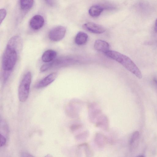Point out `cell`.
I'll list each match as a JSON object with an SVG mask.
<instances>
[{"mask_svg": "<svg viewBox=\"0 0 157 157\" xmlns=\"http://www.w3.org/2000/svg\"><path fill=\"white\" fill-rule=\"evenodd\" d=\"M16 48L7 44L2 59V66L5 71H10L15 65L17 58Z\"/></svg>", "mask_w": 157, "mask_h": 157, "instance_id": "2", "label": "cell"}, {"mask_svg": "<svg viewBox=\"0 0 157 157\" xmlns=\"http://www.w3.org/2000/svg\"><path fill=\"white\" fill-rule=\"evenodd\" d=\"M105 54L109 57L121 64L139 78H142V74L140 69L134 62L127 56L113 50H109Z\"/></svg>", "mask_w": 157, "mask_h": 157, "instance_id": "1", "label": "cell"}, {"mask_svg": "<svg viewBox=\"0 0 157 157\" xmlns=\"http://www.w3.org/2000/svg\"><path fill=\"white\" fill-rule=\"evenodd\" d=\"M6 142V139L5 137L0 133V147L4 145Z\"/></svg>", "mask_w": 157, "mask_h": 157, "instance_id": "16", "label": "cell"}, {"mask_svg": "<svg viewBox=\"0 0 157 157\" xmlns=\"http://www.w3.org/2000/svg\"><path fill=\"white\" fill-rule=\"evenodd\" d=\"M139 133L138 131L134 132L132 134L130 141V147L131 151H135L137 148L139 142Z\"/></svg>", "mask_w": 157, "mask_h": 157, "instance_id": "10", "label": "cell"}, {"mask_svg": "<svg viewBox=\"0 0 157 157\" xmlns=\"http://www.w3.org/2000/svg\"><path fill=\"white\" fill-rule=\"evenodd\" d=\"M47 3L51 6H52L53 4V0H44Z\"/></svg>", "mask_w": 157, "mask_h": 157, "instance_id": "17", "label": "cell"}, {"mask_svg": "<svg viewBox=\"0 0 157 157\" xmlns=\"http://www.w3.org/2000/svg\"><path fill=\"white\" fill-rule=\"evenodd\" d=\"M6 15V11L4 9H1L0 10V22L1 24L4 19Z\"/></svg>", "mask_w": 157, "mask_h": 157, "instance_id": "14", "label": "cell"}, {"mask_svg": "<svg viewBox=\"0 0 157 157\" xmlns=\"http://www.w3.org/2000/svg\"><path fill=\"white\" fill-rule=\"evenodd\" d=\"M57 75L56 72L50 73L38 82L35 85V87L39 89L47 86L55 80Z\"/></svg>", "mask_w": 157, "mask_h": 157, "instance_id": "6", "label": "cell"}, {"mask_svg": "<svg viewBox=\"0 0 157 157\" xmlns=\"http://www.w3.org/2000/svg\"><path fill=\"white\" fill-rule=\"evenodd\" d=\"M88 36L87 34L82 32H79L76 36L75 42L78 45H83L87 42Z\"/></svg>", "mask_w": 157, "mask_h": 157, "instance_id": "11", "label": "cell"}, {"mask_svg": "<svg viewBox=\"0 0 157 157\" xmlns=\"http://www.w3.org/2000/svg\"><path fill=\"white\" fill-rule=\"evenodd\" d=\"M21 9L24 10L30 9L33 4L34 0H20Z\"/></svg>", "mask_w": 157, "mask_h": 157, "instance_id": "13", "label": "cell"}, {"mask_svg": "<svg viewBox=\"0 0 157 157\" xmlns=\"http://www.w3.org/2000/svg\"><path fill=\"white\" fill-rule=\"evenodd\" d=\"M51 67V65L50 63L45 64L41 67L40 71L42 72L44 71L48 70Z\"/></svg>", "mask_w": 157, "mask_h": 157, "instance_id": "15", "label": "cell"}, {"mask_svg": "<svg viewBox=\"0 0 157 157\" xmlns=\"http://www.w3.org/2000/svg\"><path fill=\"white\" fill-rule=\"evenodd\" d=\"M66 29L63 26L55 27L49 31L48 36L49 39L53 41H58L62 40L64 37Z\"/></svg>", "mask_w": 157, "mask_h": 157, "instance_id": "4", "label": "cell"}, {"mask_svg": "<svg viewBox=\"0 0 157 157\" xmlns=\"http://www.w3.org/2000/svg\"><path fill=\"white\" fill-rule=\"evenodd\" d=\"M31 79V73L28 71L25 75L20 83L18 89V95L21 102H25L28 97Z\"/></svg>", "mask_w": 157, "mask_h": 157, "instance_id": "3", "label": "cell"}, {"mask_svg": "<svg viewBox=\"0 0 157 157\" xmlns=\"http://www.w3.org/2000/svg\"><path fill=\"white\" fill-rule=\"evenodd\" d=\"M104 7L99 5H94L91 6L89 10L90 16L93 17L99 16L104 10Z\"/></svg>", "mask_w": 157, "mask_h": 157, "instance_id": "12", "label": "cell"}, {"mask_svg": "<svg viewBox=\"0 0 157 157\" xmlns=\"http://www.w3.org/2000/svg\"><path fill=\"white\" fill-rule=\"evenodd\" d=\"M94 46L95 49L105 54L110 50L109 43L104 40H96L94 43Z\"/></svg>", "mask_w": 157, "mask_h": 157, "instance_id": "8", "label": "cell"}, {"mask_svg": "<svg viewBox=\"0 0 157 157\" xmlns=\"http://www.w3.org/2000/svg\"><path fill=\"white\" fill-rule=\"evenodd\" d=\"M57 52L55 51L49 49L45 51L42 56V60L45 62H49L53 60L56 57Z\"/></svg>", "mask_w": 157, "mask_h": 157, "instance_id": "9", "label": "cell"}, {"mask_svg": "<svg viewBox=\"0 0 157 157\" xmlns=\"http://www.w3.org/2000/svg\"><path fill=\"white\" fill-rule=\"evenodd\" d=\"M44 22V18L42 16L36 15L31 18L29 21V25L32 29L37 30L43 27Z\"/></svg>", "mask_w": 157, "mask_h": 157, "instance_id": "7", "label": "cell"}, {"mask_svg": "<svg viewBox=\"0 0 157 157\" xmlns=\"http://www.w3.org/2000/svg\"><path fill=\"white\" fill-rule=\"evenodd\" d=\"M83 28L86 30L95 34H101L105 31V29L101 25L96 23L89 22L82 25Z\"/></svg>", "mask_w": 157, "mask_h": 157, "instance_id": "5", "label": "cell"}, {"mask_svg": "<svg viewBox=\"0 0 157 157\" xmlns=\"http://www.w3.org/2000/svg\"><path fill=\"white\" fill-rule=\"evenodd\" d=\"M155 29L156 31L157 32V18L156 20L155 23Z\"/></svg>", "mask_w": 157, "mask_h": 157, "instance_id": "18", "label": "cell"}, {"mask_svg": "<svg viewBox=\"0 0 157 157\" xmlns=\"http://www.w3.org/2000/svg\"><path fill=\"white\" fill-rule=\"evenodd\" d=\"M153 80L154 82L155 83L156 85L157 86V79L156 78H155Z\"/></svg>", "mask_w": 157, "mask_h": 157, "instance_id": "19", "label": "cell"}]
</instances>
